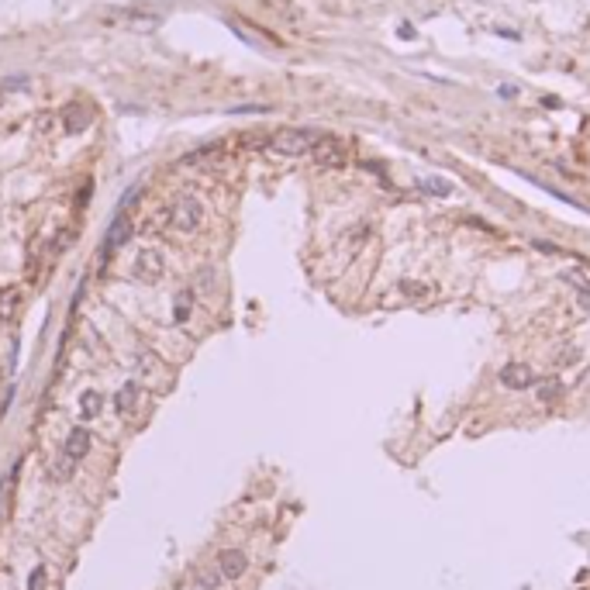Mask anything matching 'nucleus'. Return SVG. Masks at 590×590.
Returning a JSON list of instances; mask_svg holds the SVG:
<instances>
[{"label": "nucleus", "instance_id": "1", "mask_svg": "<svg viewBox=\"0 0 590 590\" xmlns=\"http://www.w3.org/2000/svg\"><path fill=\"white\" fill-rule=\"evenodd\" d=\"M318 138L321 135L314 128H280L273 135V149L283 152V156H304V152H311L318 145Z\"/></svg>", "mask_w": 590, "mask_h": 590}, {"label": "nucleus", "instance_id": "2", "mask_svg": "<svg viewBox=\"0 0 590 590\" xmlns=\"http://www.w3.org/2000/svg\"><path fill=\"white\" fill-rule=\"evenodd\" d=\"M166 221L173 232H197L204 224V204L197 197H180L166 211Z\"/></svg>", "mask_w": 590, "mask_h": 590}, {"label": "nucleus", "instance_id": "3", "mask_svg": "<svg viewBox=\"0 0 590 590\" xmlns=\"http://www.w3.org/2000/svg\"><path fill=\"white\" fill-rule=\"evenodd\" d=\"M163 269H166V259H163V253H156V249H142V253L131 259V276H135L138 283H156V280L163 276Z\"/></svg>", "mask_w": 590, "mask_h": 590}, {"label": "nucleus", "instance_id": "4", "mask_svg": "<svg viewBox=\"0 0 590 590\" xmlns=\"http://www.w3.org/2000/svg\"><path fill=\"white\" fill-rule=\"evenodd\" d=\"M311 156H314V163H321V166H345V145L335 142V138H318V145L311 149Z\"/></svg>", "mask_w": 590, "mask_h": 590}, {"label": "nucleus", "instance_id": "5", "mask_svg": "<svg viewBox=\"0 0 590 590\" xmlns=\"http://www.w3.org/2000/svg\"><path fill=\"white\" fill-rule=\"evenodd\" d=\"M246 570H249V556H246V552L228 549V552L217 556V577H221V580H239Z\"/></svg>", "mask_w": 590, "mask_h": 590}, {"label": "nucleus", "instance_id": "6", "mask_svg": "<svg viewBox=\"0 0 590 590\" xmlns=\"http://www.w3.org/2000/svg\"><path fill=\"white\" fill-rule=\"evenodd\" d=\"M535 370L532 366H525V363H507L504 370H501V383H504L507 390H528V387H535Z\"/></svg>", "mask_w": 590, "mask_h": 590}, {"label": "nucleus", "instance_id": "7", "mask_svg": "<svg viewBox=\"0 0 590 590\" xmlns=\"http://www.w3.org/2000/svg\"><path fill=\"white\" fill-rule=\"evenodd\" d=\"M62 452H66L69 460H76V463H80L86 452H90V431H86L83 424H76V428L66 435V442H62Z\"/></svg>", "mask_w": 590, "mask_h": 590}, {"label": "nucleus", "instance_id": "8", "mask_svg": "<svg viewBox=\"0 0 590 590\" xmlns=\"http://www.w3.org/2000/svg\"><path fill=\"white\" fill-rule=\"evenodd\" d=\"M138 394H142V387L135 383V380H128V383H121V390L114 394V411L121 415V418H128L135 408H138Z\"/></svg>", "mask_w": 590, "mask_h": 590}, {"label": "nucleus", "instance_id": "9", "mask_svg": "<svg viewBox=\"0 0 590 590\" xmlns=\"http://www.w3.org/2000/svg\"><path fill=\"white\" fill-rule=\"evenodd\" d=\"M431 294H435V287L422 283V280H401L397 283V297H404V300H428Z\"/></svg>", "mask_w": 590, "mask_h": 590}, {"label": "nucleus", "instance_id": "10", "mask_svg": "<svg viewBox=\"0 0 590 590\" xmlns=\"http://www.w3.org/2000/svg\"><path fill=\"white\" fill-rule=\"evenodd\" d=\"M370 239V228L366 224H352V228H345V235H342V253H359L363 249V242Z\"/></svg>", "mask_w": 590, "mask_h": 590}, {"label": "nucleus", "instance_id": "11", "mask_svg": "<svg viewBox=\"0 0 590 590\" xmlns=\"http://www.w3.org/2000/svg\"><path fill=\"white\" fill-rule=\"evenodd\" d=\"M190 314H194V290H180L173 300V321L183 325V321H190Z\"/></svg>", "mask_w": 590, "mask_h": 590}, {"label": "nucleus", "instance_id": "12", "mask_svg": "<svg viewBox=\"0 0 590 590\" xmlns=\"http://www.w3.org/2000/svg\"><path fill=\"white\" fill-rule=\"evenodd\" d=\"M100 408H104V397L97 390H86L83 397H80V422H93L100 415Z\"/></svg>", "mask_w": 590, "mask_h": 590}, {"label": "nucleus", "instance_id": "13", "mask_svg": "<svg viewBox=\"0 0 590 590\" xmlns=\"http://www.w3.org/2000/svg\"><path fill=\"white\" fill-rule=\"evenodd\" d=\"M535 390H539V401H542V404H552V401H559V397H563V383H559L556 377L535 380Z\"/></svg>", "mask_w": 590, "mask_h": 590}, {"label": "nucleus", "instance_id": "14", "mask_svg": "<svg viewBox=\"0 0 590 590\" xmlns=\"http://www.w3.org/2000/svg\"><path fill=\"white\" fill-rule=\"evenodd\" d=\"M563 280H566V283H570V287L577 290V297H580V307H584V311L590 314V283L584 280V276H580V273H577V269H570V273H566Z\"/></svg>", "mask_w": 590, "mask_h": 590}, {"label": "nucleus", "instance_id": "15", "mask_svg": "<svg viewBox=\"0 0 590 590\" xmlns=\"http://www.w3.org/2000/svg\"><path fill=\"white\" fill-rule=\"evenodd\" d=\"M86 121H90V118H86V111L80 107V104L66 107V114H62V128H66V131H83Z\"/></svg>", "mask_w": 590, "mask_h": 590}, {"label": "nucleus", "instance_id": "16", "mask_svg": "<svg viewBox=\"0 0 590 590\" xmlns=\"http://www.w3.org/2000/svg\"><path fill=\"white\" fill-rule=\"evenodd\" d=\"M422 190H428V194H435V197H449L456 187L449 183V180H442V176H428V180H422Z\"/></svg>", "mask_w": 590, "mask_h": 590}, {"label": "nucleus", "instance_id": "17", "mask_svg": "<svg viewBox=\"0 0 590 590\" xmlns=\"http://www.w3.org/2000/svg\"><path fill=\"white\" fill-rule=\"evenodd\" d=\"M73 473H76V460H69L66 452L52 463V480H69Z\"/></svg>", "mask_w": 590, "mask_h": 590}, {"label": "nucleus", "instance_id": "18", "mask_svg": "<svg viewBox=\"0 0 590 590\" xmlns=\"http://www.w3.org/2000/svg\"><path fill=\"white\" fill-rule=\"evenodd\" d=\"M25 590H48V566H35V570L28 573Z\"/></svg>", "mask_w": 590, "mask_h": 590}]
</instances>
